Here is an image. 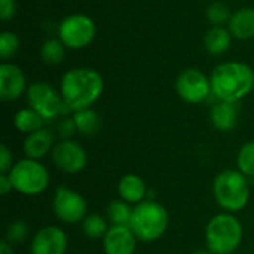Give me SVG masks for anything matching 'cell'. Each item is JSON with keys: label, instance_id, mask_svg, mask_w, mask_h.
Listing matches in <instances>:
<instances>
[{"label": "cell", "instance_id": "19", "mask_svg": "<svg viewBox=\"0 0 254 254\" xmlns=\"http://www.w3.org/2000/svg\"><path fill=\"white\" fill-rule=\"evenodd\" d=\"M231 31L222 25H216L205 34V48L213 55H220L229 49L231 45Z\"/></svg>", "mask_w": 254, "mask_h": 254}, {"label": "cell", "instance_id": "30", "mask_svg": "<svg viewBox=\"0 0 254 254\" xmlns=\"http://www.w3.org/2000/svg\"><path fill=\"white\" fill-rule=\"evenodd\" d=\"M12 152L9 150V147L6 144L0 146V173L6 174L10 171L12 168Z\"/></svg>", "mask_w": 254, "mask_h": 254}, {"label": "cell", "instance_id": "33", "mask_svg": "<svg viewBox=\"0 0 254 254\" xmlns=\"http://www.w3.org/2000/svg\"><path fill=\"white\" fill-rule=\"evenodd\" d=\"M0 254H13V249H12V244L6 240H3L0 243Z\"/></svg>", "mask_w": 254, "mask_h": 254}, {"label": "cell", "instance_id": "16", "mask_svg": "<svg viewBox=\"0 0 254 254\" xmlns=\"http://www.w3.org/2000/svg\"><path fill=\"white\" fill-rule=\"evenodd\" d=\"M118 192L122 201L128 204H140L144 201L147 189L144 180L137 174H125L118 185Z\"/></svg>", "mask_w": 254, "mask_h": 254}, {"label": "cell", "instance_id": "7", "mask_svg": "<svg viewBox=\"0 0 254 254\" xmlns=\"http://www.w3.org/2000/svg\"><path fill=\"white\" fill-rule=\"evenodd\" d=\"M27 97L30 107L36 110L45 121H54L60 115L70 113L68 107L63 101V97H60L58 92L45 82L33 83L27 91Z\"/></svg>", "mask_w": 254, "mask_h": 254}, {"label": "cell", "instance_id": "15", "mask_svg": "<svg viewBox=\"0 0 254 254\" xmlns=\"http://www.w3.org/2000/svg\"><path fill=\"white\" fill-rule=\"evenodd\" d=\"M52 146H54V132L46 128L28 134L22 144L25 156L36 161L48 155V152L54 149Z\"/></svg>", "mask_w": 254, "mask_h": 254}, {"label": "cell", "instance_id": "11", "mask_svg": "<svg viewBox=\"0 0 254 254\" xmlns=\"http://www.w3.org/2000/svg\"><path fill=\"white\" fill-rule=\"evenodd\" d=\"M52 161L57 168L64 173H80L88 162L85 149L74 140H63L52 149Z\"/></svg>", "mask_w": 254, "mask_h": 254}, {"label": "cell", "instance_id": "34", "mask_svg": "<svg viewBox=\"0 0 254 254\" xmlns=\"http://www.w3.org/2000/svg\"><path fill=\"white\" fill-rule=\"evenodd\" d=\"M193 254H214L211 250H196Z\"/></svg>", "mask_w": 254, "mask_h": 254}, {"label": "cell", "instance_id": "24", "mask_svg": "<svg viewBox=\"0 0 254 254\" xmlns=\"http://www.w3.org/2000/svg\"><path fill=\"white\" fill-rule=\"evenodd\" d=\"M82 231H83V234L88 238L97 240V238H104V235L109 231V228H107V222H106V219L103 216H100V214H89L83 220Z\"/></svg>", "mask_w": 254, "mask_h": 254}, {"label": "cell", "instance_id": "10", "mask_svg": "<svg viewBox=\"0 0 254 254\" xmlns=\"http://www.w3.org/2000/svg\"><path fill=\"white\" fill-rule=\"evenodd\" d=\"M176 91L186 103L198 104L210 97L211 82L201 70L188 68L179 74L176 80Z\"/></svg>", "mask_w": 254, "mask_h": 254}, {"label": "cell", "instance_id": "29", "mask_svg": "<svg viewBox=\"0 0 254 254\" xmlns=\"http://www.w3.org/2000/svg\"><path fill=\"white\" fill-rule=\"evenodd\" d=\"M58 134L63 137V140H71V137L77 132V127L73 118H63L57 125Z\"/></svg>", "mask_w": 254, "mask_h": 254}, {"label": "cell", "instance_id": "28", "mask_svg": "<svg viewBox=\"0 0 254 254\" xmlns=\"http://www.w3.org/2000/svg\"><path fill=\"white\" fill-rule=\"evenodd\" d=\"M207 16H208L210 22H211V24H214V25H222V24H225L226 21H229V19H231L228 6H226V4H223V3H219V1L213 3V4L208 7V10H207Z\"/></svg>", "mask_w": 254, "mask_h": 254}, {"label": "cell", "instance_id": "21", "mask_svg": "<svg viewBox=\"0 0 254 254\" xmlns=\"http://www.w3.org/2000/svg\"><path fill=\"white\" fill-rule=\"evenodd\" d=\"M73 119L76 122L77 132H80L82 135H94L100 129V125H101L100 116L92 109L74 112Z\"/></svg>", "mask_w": 254, "mask_h": 254}, {"label": "cell", "instance_id": "6", "mask_svg": "<svg viewBox=\"0 0 254 254\" xmlns=\"http://www.w3.org/2000/svg\"><path fill=\"white\" fill-rule=\"evenodd\" d=\"M9 177L13 189L27 196L40 195L49 185V173L45 165L30 158L13 164L9 171Z\"/></svg>", "mask_w": 254, "mask_h": 254}, {"label": "cell", "instance_id": "4", "mask_svg": "<svg viewBox=\"0 0 254 254\" xmlns=\"http://www.w3.org/2000/svg\"><path fill=\"white\" fill-rule=\"evenodd\" d=\"M168 220V213L161 204L155 201H143L134 207L129 228L137 240L152 243L165 234Z\"/></svg>", "mask_w": 254, "mask_h": 254}, {"label": "cell", "instance_id": "32", "mask_svg": "<svg viewBox=\"0 0 254 254\" xmlns=\"http://www.w3.org/2000/svg\"><path fill=\"white\" fill-rule=\"evenodd\" d=\"M12 189H13V186H12V182H10L9 174H0V193L4 196V195H7Z\"/></svg>", "mask_w": 254, "mask_h": 254}, {"label": "cell", "instance_id": "18", "mask_svg": "<svg viewBox=\"0 0 254 254\" xmlns=\"http://www.w3.org/2000/svg\"><path fill=\"white\" fill-rule=\"evenodd\" d=\"M229 31L241 40L254 37V9L243 7L237 10L229 19Z\"/></svg>", "mask_w": 254, "mask_h": 254}, {"label": "cell", "instance_id": "26", "mask_svg": "<svg viewBox=\"0 0 254 254\" xmlns=\"http://www.w3.org/2000/svg\"><path fill=\"white\" fill-rule=\"evenodd\" d=\"M19 48V39L12 31H3L0 34V57L3 61L9 60L16 54Z\"/></svg>", "mask_w": 254, "mask_h": 254}, {"label": "cell", "instance_id": "5", "mask_svg": "<svg viewBox=\"0 0 254 254\" xmlns=\"http://www.w3.org/2000/svg\"><path fill=\"white\" fill-rule=\"evenodd\" d=\"M205 240L214 254H232L241 244L243 225L229 213L217 214L207 225Z\"/></svg>", "mask_w": 254, "mask_h": 254}, {"label": "cell", "instance_id": "9", "mask_svg": "<svg viewBox=\"0 0 254 254\" xmlns=\"http://www.w3.org/2000/svg\"><path fill=\"white\" fill-rule=\"evenodd\" d=\"M54 214L58 220L64 223H79L86 217V201L80 193L71 190L65 186H60L55 189V196L52 202Z\"/></svg>", "mask_w": 254, "mask_h": 254}, {"label": "cell", "instance_id": "31", "mask_svg": "<svg viewBox=\"0 0 254 254\" xmlns=\"http://www.w3.org/2000/svg\"><path fill=\"white\" fill-rule=\"evenodd\" d=\"M16 13L15 0H0V18L3 21H9Z\"/></svg>", "mask_w": 254, "mask_h": 254}, {"label": "cell", "instance_id": "20", "mask_svg": "<svg viewBox=\"0 0 254 254\" xmlns=\"http://www.w3.org/2000/svg\"><path fill=\"white\" fill-rule=\"evenodd\" d=\"M15 127L19 132L24 134H31L36 132L39 129L43 128V122L45 119L31 107L30 109H21L16 115H15Z\"/></svg>", "mask_w": 254, "mask_h": 254}, {"label": "cell", "instance_id": "12", "mask_svg": "<svg viewBox=\"0 0 254 254\" xmlns=\"http://www.w3.org/2000/svg\"><path fill=\"white\" fill-rule=\"evenodd\" d=\"M67 235L57 226H46L37 231L31 241V254H65Z\"/></svg>", "mask_w": 254, "mask_h": 254}, {"label": "cell", "instance_id": "2", "mask_svg": "<svg viewBox=\"0 0 254 254\" xmlns=\"http://www.w3.org/2000/svg\"><path fill=\"white\" fill-rule=\"evenodd\" d=\"M210 82L211 94L219 101L238 103L254 89V73L244 63L228 61L214 68Z\"/></svg>", "mask_w": 254, "mask_h": 254}, {"label": "cell", "instance_id": "23", "mask_svg": "<svg viewBox=\"0 0 254 254\" xmlns=\"http://www.w3.org/2000/svg\"><path fill=\"white\" fill-rule=\"evenodd\" d=\"M40 55L43 63L49 65L60 64L64 58V43L60 39H49L43 42L40 48Z\"/></svg>", "mask_w": 254, "mask_h": 254}, {"label": "cell", "instance_id": "25", "mask_svg": "<svg viewBox=\"0 0 254 254\" xmlns=\"http://www.w3.org/2000/svg\"><path fill=\"white\" fill-rule=\"evenodd\" d=\"M237 165L238 170L244 174V176H254V141L246 143L237 156Z\"/></svg>", "mask_w": 254, "mask_h": 254}, {"label": "cell", "instance_id": "8", "mask_svg": "<svg viewBox=\"0 0 254 254\" xmlns=\"http://www.w3.org/2000/svg\"><path fill=\"white\" fill-rule=\"evenodd\" d=\"M97 33L95 22L86 15H70L60 22L58 27V37L71 49H82L88 46Z\"/></svg>", "mask_w": 254, "mask_h": 254}, {"label": "cell", "instance_id": "1", "mask_svg": "<svg viewBox=\"0 0 254 254\" xmlns=\"http://www.w3.org/2000/svg\"><path fill=\"white\" fill-rule=\"evenodd\" d=\"M103 89V77L92 68H74L61 79V97L70 112L91 109Z\"/></svg>", "mask_w": 254, "mask_h": 254}, {"label": "cell", "instance_id": "27", "mask_svg": "<svg viewBox=\"0 0 254 254\" xmlns=\"http://www.w3.org/2000/svg\"><path fill=\"white\" fill-rule=\"evenodd\" d=\"M28 235V228L24 222L16 220L13 223H10L7 226L6 231V241H9L10 244H21Z\"/></svg>", "mask_w": 254, "mask_h": 254}, {"label": "cell", "instance_id": "14", "mask_svg": "<svg viewBox=\"0 0 254 254\" xmlns=\"http://www.w3.org/2000/svg\"><path fill=\"white\" fill-rule=\"evenodd\" d=\"M137 237L129 226H110L103 238L106 254H134Z\"/></svg>", "mask_w": 254, "mask_h": 254}, {"label": "cell", "instance_id": "13", "mask_svg": "<svg viewBox=\"0 0 254 254\" xmlns=\"http://www.w3.org/2000/svg\"><path fill=\"white\" fill-rule=\"evenodd\" d=\"M24 71L10 63L0 64V98L3 101H15L25 91Z\"/></svg>", "mask_w": 254, "mask_h": 254}, {"label": "cell", "instance_id": "22", "mask_svg": "<svg viewBox=\"0 0 254 254\" xmlns=\"http://www.w3.org/2000/svg\"><path fill=\"white\" fill-rule=\"evenodd\" d=\"M132 210L125 201H113L107 208V219L112 226H129Z\"/></svg>", "mask_w": 254, "mask_h": 254}, {"label": "cell", "instance_id": "3", "mask_svg": "<svg viewBox=\"0 0 254 254\" xmlns=\"http://www.w3.org/2000/svg\"><path fill=\"white\" fill-rule=\"evenodd\" d=\"M213 192L217 204L226 213L241 211L250 199V186L247 179L241 171L235 170L222 171L214 180Z\"/></svg>", "mask_w": 254, "mask_h": 254}, {"label": "cell", "instance_id": "17", "mask_svg": "<svg viewBox=\"0 0 254 254\" xmlns=\"http://www.w3.org/2000/svg\"><path fill=\"white\" fill-rule=\"evenodd\" d=\"M211 122L219 131H232L238 121V106L237 103L219 101L211 109Z\"/></svg>", "mask_w": 254, "mask_h": 254}]
</instances>
